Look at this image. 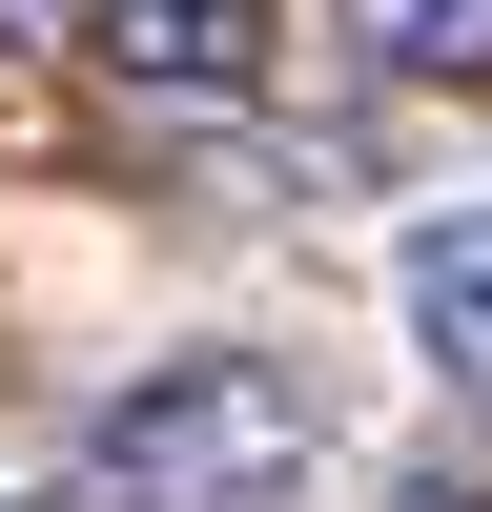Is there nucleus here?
I'll use <instances>...</instances> for the list:
<instances>
[{"mask_svg": "<svg viewBox=\"0 0 492 512\" xmlns=\"http://www.w3.org/2000/svg\"><path fill=\"white\" fill-rule=\"evenodd\" d=\"M328 472V390L287 349H164L82 410V512H287Z\"/></svg>", "mask_w": 492, "mask_h": 512, "instance_id": "f257e3e1", "label": "nucleus"}, {"mask_svg": "<svg viewBox=\"0 0 492 512\" xmlns=\"http://www.w3.org/2000/svg\"><path fill=\"white\" fill-rule=\"evenodd\" d=\"M0 21H41L103 82H164V103H246L267 82V0H0Z\"/></svg>", "mask_w": 492, "mask_h": 512, "instance_id": "f03ea898", "label": "nucleus"}, {"mask_svg": "<svg viewBox=\"0 0 492 512\" xmlns=\"http://www.w3.org/2000/svg\"><path fill=\"white\" fill-rule=\"evenodd\" d=\"M390 328H410V369H431V390L492 410V205H410V246H390Z\"/></svg>", "mask_w": 492, "mask_h": 512, "instance_id": "7ed1b4c3", "label": "nucleus"}, {"mask_svg": "<svg viewBox=\"0 0 492 512\" xmlns=\"http://www.w3.org/2000/svg\"><path fill=\"white\" fill-rule=\"evenodd\" d=\"M328 41L390 82H492V0H328Z\"/></svg>", "mask_w": 492, "mask_h": 512, "instance_id": "20e7f679", "label": "nucleus"}, {"mask_svg": "<svg viewBox=\"0 0 492 512\" xmlns=\"http://www.w3.org/2000/svg\"><path fill=\"white\" fill-rule=\"evenodd\" d=\"M0 512H62V492H0Z\"/></svg>", "mask_w": 492, "mask_h": 512, "instance_id": "39448f33", "label": "nucleus"}]
</instances>
